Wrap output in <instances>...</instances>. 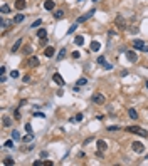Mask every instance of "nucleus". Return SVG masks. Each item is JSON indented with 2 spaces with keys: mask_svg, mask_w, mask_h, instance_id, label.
I'll return each instance as SVG.
<instances>
[{
  "mask_svg": "<svg viewBox=\"0 0 148 166\" xmlns=\"http://www.w3.org/2000/svg\"><path fill=\"white\" fill-rule=\"evenodd\" d=\"M10 124H12V119H10V117H4V126L9 127Z\"/></svg>",
  "mask_w": 148,
  "mask_h": 166,
  "instance_id": "393cba45",
  "label": "nucleus"
},
{
  "mask_svg": "<svg viewBox=\"0 0 148 166\" xmlns=\"http://www.w3.org/2000/svg\"><path fill=\"white\" fill-rule=\"evenodd\" d=\"M126 131H128V133H133V134H138V136H141V138H146L148 136L146 129H143V127H140V126H128Z\"/></svg>",
  "mask_w": 148,
  "mask_h": 166,
  "instance_id": "f257e3e1",
  "label": "nucleus"
},
{
  "mask_svg": "<svg viewBox=\"0 0 148 166\" xmlns=\"http://www.w3.org/2000/svg\"><path fill=\"white\" fill-rule=\"evenodd\" d=\"M40 164H42V161H40V159H37V161H34V166H40Z\"/></svg>",
  "mask_w": 148,
  "mask_h": 166,
  "instance_id": "a19ab883",
  "label": "nucleus"
},
{
  "mask_svg": "<svg viewBox=\"0 0 148 166\" xmlns=\"http://www.w3.org/2000/svg\"><path fill=\"white\" fill-rule=\"evenodd\" d=\"M133 49L135 50H141V52H148V45L143 42V40H140V39H133Z\"/></svg>",
  "mask_w": 148,
  "mask_h": 166,
  "instance_id": "f03ea898",
  "label": "nucleus"
},
{
  "mask_svg": "<svg viewBox=\"0 0 148 166\" xmlns=\"http://www.w3.org/2000/svg\"><path fill=\"white\" fill-rule=\"evenodd\" d=\"M83 117H84V116H83V114H81V112H79V114H76V117H74V121L81 122V121H83Z\"/></svg>",
  "mask_w": 148,
  "mask_h": 166,
  "instance_id": "2f4dec72",
  "label": "nucleus"
},
{
  "mask_svg": "<svg viewBox=\"0 0 148 166\" xmlns=\"http://www.w3.org/2000/svg\"><path fill=\"white\" fill-rule=\"evenodd\" d=\"M104 62H106V59H104V55H99V57H98V64H104Z\"/></svg>",
  "mask_w": 148,
  "mask_h": 166,
  "instance_id": "7c9ffc66",
  "label": "nucleus"
},
{
  "mask_svg": "<svg viewBox=\"0 0 148 166\" xmlns=\"http://www.w3.org/2000/svg\"><path fill=\"white\" fill-rule=\"evenodd\" d=\"M40 24H42V20H40V19H39V20H35V22L32 24L30 27H32V29H39V25H40Z\"/></svg>",
  "mask_w": 148,
  "mask_h": 166,
  "instance_id": "c85d7f7f",
  "label": "nucleus"
},
{
  "mask_svg": "<svg viewBox=\"0 0 148 166\" xmlns=\"http://www.w3.org/2000/svg\"><path fill=\"white\" fill-rule=\"evenodd\" d=\"M37 37L39 39H47V30L46 29H39L37 30Z\"/></svg>",
  "mask_w": 148,
  "mask_h": 166,
  "instance_id": "dca6fc26",
  "label": "nucleus"
},
{
  "mask_svg": "<svg viewBox=\"0 0 148 166\" xmlns=\"http://www.w3.org/2000/svg\"><path fill=\"white\" fill-rule=\"evenodd\" d=\"M29 66L30 67H37L39 66V57H34V55H32V57H29V62H27Z\"/></svg>",
  "mask_w": 148,
  "mask_h": 166,
  "instance_id": "9d476101",
  "label": "nucleus"
},
{
  "mask_svg": "<svg viewBox=\"0 0 148 166\" xmlns=\"http://www.w3.org/2000/svg\"><path fill=\"white\" fill-rule=\"evenodd\" d=\"M14 163H15V161L12 159L10 156H9V158H5V159L2 161V164H5V166H9V164H14Z\"/></svg>",
  "mask_w": 148,
  "mask_h": 166,
  "instance_id": "5701e85b",
  "label": "nucleus"
},
{
  "mask_svg": "<svg viewBox=\"0 0 148 166\" xmlns=\"http://www.w3.org/2000/svg\"><path fill=\"white\" fill-rule=\"evenodd\" d=\"M25 131L27 133H32V124L30 122H25Z\"/></svg>",
  "mask_w": 148,
  "mask_h": 166,
  "instance_id": "c756f323",
  "label": "nucleus"
},
{
  "mask_svg": "<svg viewBox=\"0 0 148 166\" xmlns=\"http://www.w3.org/2000/svg\"><path fill=\"white\" fill-rule=\"evenodd\" d=\"M4 148H14V141H12V139L5 141V143H4Z\"/></svg>",
  "mask_w": 148,
  "mask_h": 166,
  "instance_id": "b1692460",
  "label": "nucleus"
},
{
  "mask_svg": "<svg viewBox=\"0 0 148 166\" xmlns=\"http://www.w3.org/2000/svg\"><path fill=\"white\" fill-rule=\"evenodd\" d=\"M66 52H67V50H66V47H64V49H61V50H59V54H57V59H59V61H62L64 57H66Z\"/></svg>",
  "mask_w": 148,
  "mask_h": 166,
  "instance_id": "412c9836",
  "label": "nucleus"
},
{
  "mask_svg": "<svg viewBox=\"0 0 148 166\" xmlns=\"http://www.w3.org/2000/svg\"><path fill=\"white\" fill-rule=\"evenodd\" d=\"M91 101L93 102H94V104H104V102H106V97H104V96L101 94V92H94V94L91 96Z\"/></svg>",
  "mask_w": 148,
  "mask_h": 166,
  "instance_id": "7ed1b4c3",
  "label": "nucleus"
},
{
  "mask_svg": "<svg viewBox=\"0 0 148 166\" xmlns=\"http://www.w3.org/2000/svg\"><path fill=\"white\" fill-rule=\"evenodd\" d=\"M52 81H54L57 86H64V84H66V81L62 79V76H61L59 72H54V76H52Z\"/></svg>",
  "mask_w": 148,
  "mask_h": 166,
  "instance_id": "423d86ee",
  "label": "nucleus"
},
{
  "mask_svg": "<svg viewBox=\"0 0 148 166\" xmlns=\"http://www.w3.org/2000/svg\"><path fill=\"white\" fill-rule=\"evenodd\" d=\"M114 25L120 29V30H125L126 25H125V19L123 17H116V20H114Z\"/></svg>",
  "mask_w": 148,
  "mask_h": 166,
  "instance_id": "0eeeda50",
  "label": "nucleus"
},
{
  "mask_svg": "<svg viewBox=\"0 0 148 166\" xmlns=\"http://www.w3.org/2000/svg\"><path fill=\"white\" fill-rule=\"evenodd\" d=\"M108 131H120V126H108Z\"/></svg>",
  "mask_w": 148,
  "mask_h": 166,
  "instance_id": "f704fd0d",
  "label": "nucleus"
},
{
  "mask_svg": "<svg viewBox=\"0 0 148 166\" xmlns=\"http://www.w3.org/2000/svg\"><path fill=\"white\" fill-rule=\"evenodd\" d=\"M20 22H24V14H17L14 17V24H20Z\"/></svg>",
  "mask_w": 148,
  "mask_h": 166,
  "instance_id": "6ab92c4d",
  "label": "nucleus"
},
{
  "mask_svg": "<svg viewBox=\"0 0 148 166\" xmlns=\"http://www.w3.org/2000/svg\"><path fill=\"white\" fill-rule=\"evenodd\" d=\"M25 5H27L25 0H15V9H17V10H24Z\"/></svg>",
  "mask_w": 148,
  "mask_h": 166,
  "instance_id": "ddd939ff",
  "label": "nucleus"
},
{
  "mask_svg": "<svg viewBox=\"0 0 148 166\" xmlns=\"http://www.w3.org/2000/svg\"><path fill=\"white\" fill-rule=\"evenodd\" d=\"M131 148H133V151H135V153H138V154H141L143 151H145V146H143L140 141H133Z\"/></svg>",
  "mask_w": 148,
  "mask_h": 166,
  "instance_id": "39448f33",
  "label": "nucleus"
},
{
  "mask_svg": "<svg viewBox=\"0 0 148 166\" xmlns=\"http://www.w3.org/2000/svg\"><path fill=\"white\" fill-rule=\"evenodd\" d=\"M9 25H12V24H10V22H7V20H2V27H4V29H7Z\"/></svg>",
  "mask_w": 148,
  "mask_h": 166,
  "instance_id": "c9c22d12",
  "label": "nucleus"
},
{
  "mask_svg": "<svg viewBox=\"0 0 148 166\" xmlns=\"http://www.w3.org/2000/svg\"><path fill=\"white\" fill-rule=\"evenodd\" d=\"M12 139H20V134H19V131H12Z\"/></svg>",
  "mask_w": 148,
  "mask_h": 166,
  "instance_id": "cd10ccee",
  "label": "nucleus"
},
{
  "mask_svg": "<svg viewBox=\"0 0 148 166\" xmlns=\"http://www.w3.org/2000/svg\"><path fill=\"white\" fill-rule=\"evenodd\" d=\"M79 52H72V57H74V59H79Z\"/></svg>",
  "mask_w": 148,
  "mask_h": 166,
  "instance_id": "ea45409f",
  "label": "nucleus"
},
{
  "mask_svg": "<svg viewBox=\"0 0 148 166\" xmlns=\"http://www.w3.org/2000/svg\"><path fill=\"white\" fill-rule=\"evenodd\" d=\"M84 84H88V79H86V77L78 79V86H84Z\"/></svg>",
  "mask_w": 148,
  "mask_h": 166,
  "instance_id": "a878e982",
  "label": "nucleus"
},
{
  "mask_svg": "<svg viewBox=\"0 0 148 166\" xmlns=\"http://www.w3.org/2000/svg\"><path fill=\"white\" fill-rule=\"evenodd\" d=\"M22 81H24V82H30V77H29V76H24Z\"/></svg>",
  "mask_w": 148,
  "mask_h": 166,
  "instance_id": "58836bf2",
  "label": "nucleus"
},
{
  "mask_svg": "<svg viewBox=\"0 0 148 166\" xmlns=\"http://www.w3.org/2000/svg\"><path fill=\"white\" fill-rule=\"evenodd\" d=\"M14 116H15V121H19V119H20V112L15 111V114H14Z\"/></svg>",
  "mask_w": 148,
  "mask_h": 166,
  "instance_id": "4c0bfd02",
  "label": "nucleus"
},
{
  "mask_svg": "<svg viewBox=\"0 0 148 166\" xmlns=\"http://www.w3.org/2000/svg\"><path fill=\"white\" fill-rule=\"evenodd\" d=\"M89 47H91V50H93V52H98V50L101 49V44H99L98 40H93V42H91V45H89Z\"/></svg>",
  "mask_w": 148,
  "mask_h": 166,
  "instance_id": "4468645a",
  "label": "nucleus"
},
{
  "mask_svg": "<svg viewBox=\"0 0 148 166\" xmlns=\"http://www.w3.org/2000/svg\"><path fill=\"white\" fill-rule=\"evenodd\" d=\"M103 67H104L106 71H111V69H113V66H111V64H108V62H104V64H103Z\"/></svg>",
  "mask_w": 148,
  "mask_h": 166,
  "instance_id": "72a5a7b5",
  "label": "nucleus"
},
{
  "mask_svg": "<svg viewBox=\"0 0 148 166\" xmlns=\"http://www.w3.org/2000/svg\"><path fill=\"white\" fill-rule=\"evenodd\" d=\"M22 42H24L22 39H17V40H15V44L12 45V54H15V52H17V50L20 49V45H22Z\"/></svg>",
  "mask_w": 148,
  "mask_h": 166,
  "instance_id": "9b49d317",
  "label": "nucleus"
},
{
  "mask_svg": "<svg viewBox=\"0 0 148 166\" xmlns=\"http://www.w3.org/2000/svg\"><path fill=\"white\" fill-rule=\"evenodd\" d=\"M94 14H96V9H91L89 12H86L84 15H81L79 19H78V22H76V24H83V22H86V20H89V19L94 15Z\"/></svg>",
  "mask_w": 148,
  "mask_h": 166,
  "instance_id": "20e7f679",
  "label": "nucleus"
},
{
  "mask_svg": "<svg viewBox=\"0 0 148 166\" xmlns=\"http://www.w3.org/2000/svg\"><path fill=\"white\" fill-rule=\"evenodd\" d=\"M44 9H46V10H49V12H52L54 9H56L54 0H46V2H44Z\"/></svg>",
  "mask_w": 148,
  "mask_h": 166,
  "instance_id": "1a4fd4ad",
  "label": "nucleus"
},
{
  "mask_svg": "<svg viewBox=\"0 0 148 166\" xmlns=\"http://www.w3.org/2000/svg\"><path fill=\"white\" fill-rule=\"evenodd\" d=\"M125 54H126V57H128V61H130V62H136L138 61V54H136V52H133V50H126Z\"/></svg>",
  "mask_w": 148,
  "mask_h": 166,
  "instance_id": "6e6552de",
  "label": "nucleus"
},
{
  "mask_svg": "<svg viewBox=\"0 0 148 166\" xmlns=\"http://www.w3.org/2000/svg\"><path fill=\"white\" fill-rule=\"evenodd\" d=\"M78 2H79V4H83V2H84V0H78Z\"/></svg>",
  "mask_w": 148,
  "mask_h": 166,
  "instance_id": "79ce46f5",
  "label": "nucleus"
},
{
  "mask_svg": "<svg viewBox=\"0 0 148 166\" xmlns=\"http://www.w3.org/2000/svg\"><path fill=\"white\" fill-rule=\"evenodd\" d=\"M146 89H148V81H146Z\"/></svg>",
  "mask_w": 148,
  "mask_h": 166,
  "instance_id": "37998d69",
  "label": "nucleus"
},
{
  "mask_svg": "<svg viewBox=\"0 0 148 166\" xmlns=\"http://www.w3.org/2000/svg\"><path fill=\"white\" fill-rule=\"evenodd\" d=\"M98 149L99 151H106V148H108V144H106V141H103V139H98Z\"/></svg>",
  "mask_w": 148,
  "mask_h": 166,
  "instance_id": "f8f14e48",
  "label": "nucleus"
},
{
  "mask_svg": "<svg viewBox=\"0 0 148 166\" xmlns=\"http://www.w3.org/2000/svg\"><path fill=\"white\" fill-rule=\"evenodd\" d=\"M9 12H10V7L4 4V5H2V14H9Z\"/></svg>",
  "mask_w": 148,
  "mask_h": 166,
  "instance_id": "bb28decb",
  "label": "nucleus"
},
{
  "mask_svg": "<svg viewBox=\"0 0 148 166\" xmlns=\"http://www.w3.org/2000/svg\"><path fill=\"white\" fill-rule=\"evenodd\" d=\"M54 54H56L54 47H46V50H44V55H46V57H52Z\"/></svg>",
  "mask_w": 148,
  "mask_h": 166,
  "instance_id": "2eb2a0df",
  "label": "nucleus"
},
{
  "mask_svg": "<svg viewBox=\"0 0 148 166\" xmlns=\"http://www.w3.org/2000/svg\"><path fill=\"white\" fill-rule=\"evenodd\" d=\"M32 139H34V134H32V133H29L27 136H24V138H22V141H24V143H30Z\"/></svg>",
  "mask_w": 148,
  "mask_h": 166,
  "instance_id": "4be33fe9",
  "label": "nucleus"
},
{
  "mask_svg": "<svg viewBox=\"0 0 148 166\" xmlns=\"http://www.w3.org/2000/svg\"><path fill=\"white\" fill-rule=\"evenodd\" d=\"M64 15H66V12H64V10H56V12H54V17H56L57 20L64 19Z\"/></svg>",
  "mask_w": 148,
  "mask_h": 166,
  "instance_id": "a211bd4d",
  "label": "nucleus"
},
{
  "mask_svg": "<svg viewBox=\"0 0 148 166\" xmlns=\"http://www.w3.org/2000/svg\"><path fill=\"white\" fill-rule=\"evenodd\" d=\"M128 114H130L131 119H138V112L133 109V107H131V109H128Z\"/></svg>",
  "mask_w": 148,
  "mask_h": 166,
  "instance_id": "aec40b11",
  "label": "nucleus"
},
{
  "mask_svg": "<svg viewBox=\"0 0 148 166\" xmlns=\"http://www.w3.org/2000/svg\"><path fill=\"white\" fill-rule=\"evenodd\" d=\"M74 44L81 47V45L84 44V37H83V35H76V37H74Z\"/></svg>",
  "mask_w": 148,
  "mask_h": 166,
  "instance_id": "f3484780",
  "label": "nucleus"
},
{
  "mask_svg": "<svg viewBox=\"0 0 148 166\" xmlns=\"http://www.w3.org/2000/svg\"><path fill=\"white\" fill-rule=\"evenodd\" d=\"M10 77H14V79L19 77V72H17V71H12V72H10Z\"/></svg>",
  "mask_w": 148,
  "mask_h": 166,
  "instance_id": "e433bc0d",
  "label": "nucleus"
},
{
  "mask_svg": "<svg viewBox=\"0 0 148 166\" xmlns=\"http://www.w3.org/2000/svg\"><path fill=\"white\" fill-rule=\"evenodd\" d=\"M76 29H78V24H74V25H71V27H69V30H67V34H72L74 30H76Z\"/></svg>",
  "mask_w": 148,
  "mask_h": 166,
  "instance_id": "473e14b6",
  "label": "nucleus"
}]
</instances>
